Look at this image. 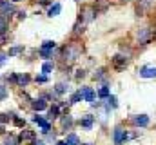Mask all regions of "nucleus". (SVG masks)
Segmentation results:
<instances>
[{
  "label": "nucleus",
  "mask_w": 156,
  "mask_h": 145,
  "mask_svg": "<svg viewBox=\"0 0 156 145\" xmlns=\"http://www.w3.org/2000/svg\"><path fill=\"white\" fill-rule=\"evenodd\" d=\"M82 51H83L82 44H78V42L67 44V45L64 47V51H62V58H64L66 62H75V60H78V58H80Z\"/></svg>",
  "instance_id": "f257e3e1"
},
{
  "label": "nucleus",
  "mask_w": 156,
  "mask_h": 145,
  "mask_svg": "<svg viewBox=\"0 0 156 145\" xmlns=\"http://www.w3.org/2000/svg\"><path fill=\"white\" fill-rule=\"evenodd\" d=\"M136 38H138V42H140L142 45H145V44L151 42V38H153V31H151L149 27H142V29L136 33Z\"/></svg>",
  "instance_id": "f03ea898"
},
{
  "label": "nucleus",
  "mask_w": 156,
  "mask_h": 145,
  "mask_svg": "<svg viewBox=\"0 0 156 145\" xmlns=\"http://www.w3.org/2000/svg\"><path fill=\"white\" fill-rule=\"evenodd\" d=\"M125 140H127V133H125V129L122 125H118L115 129V145H122Z\"/></svg>",
  "instance_id": "7ed1b4c3"
},
{
  "label": "nucleus",
  "mask_w": 156,
  "mask_h": 145,
  "mask_svg": "<svg viewBox=\"0 0 156 145\" xmlns=\"http://www.w3.org/2000/svg\"><path fill=\"white\" fill-rule=\"evenodd\" d=\"M138 74L142 78H156V67L154 65H144V67H140Z\"/></svg>",
  "instance_id": "20e7f679"
},
{
  "label": "nucleus",
  "mask_w": 156,
  "mask_h": 145,
  "mask_svg": "<svg viewBox=\"0 0 156 145\" xmlns=\"http://www.w3.org/2000/svg\"><path fill=\"white\" fill-rule=\"evenodd\" d=\"M15 11V7L9 4V2H4V0H0V16H4V18H7V16H11V13Z\"/></svg>",
  "instance_id": "39448f33"
},
{
  "label": "nucleus",
  "mask_w": 156,
  "mask_h": 145,
  "mask_svg": "<svg viewBox=\"0 0 156 145\" xmlns=\"http://www.w3.org/2000/svg\"><path fill=\"white\" fill-rule=\"evenodd\" d=\"M131 122H133V125H136V127H147V125H149V116H147V114H138V116H134Z\"/></svg>",
  "instance_id": "423d86ee"
},
{
  "label": "nucleus",
  "mask_w": 156,
  "mask_h": 145,
  "mask_svg": "<svg viewBox=\"0 0 156 145\" xmlns=\"http://www.w3.org/2000/svg\"><path fill=\"white\" fill-rule=\"evenodd\" d=\"M35 138H37V136H35V133H33V131L24 129L18 140H20V142H24V143H33V142H35Z\"/></svg>",
  "instance_id": "0eeeda50"
},
{
  "label": "nucleus",
  "mask_w": 156,
  "mask_h": 145,
  "mask_svg": "<svg viewBox=\"0 0 156 145\" xmlns=\"http://www.w3.org/2000/svg\"><path fill=\"white\" fill-rule=\"evenodd\" d=\"M80 94H82V98H83L85 102L93 104V100H94V91H93L91 87H82V89H80Z\"/></svg>",
  "instance_id": "6e6552de"
},
{
  "label": "nucleus",
  "mask_w": 156,
  "mask_h": 145,
  "mask_svg": "<svg viewBox=\"0 0 156 145\" xmlns=\"http://www.w3.org/2000/svg\"><path fill=\"white\" fill-rule=\"evenodd\" d=\"M33 122H35V123H38L40 127H42V133H49V131H51V123H49L47 120H44L42 116H35V118H33Z\"/></svg>",
  "instance_id": "1a4fd4ad"
},
{
  "label": "nucleus",
  "mask_w": 156,
  "mask_h": 145,
  "mask_svg": "<svg viewBox=\"0 0 156 145\" xmlns=\"http://www.w3.org/2000/svg\"><path fill=\"white\" fill-rule=\"evenodd\" d=\"M113 64H115V67H116V69H123V67L129 64V60H127L125 56H122V55H116V56L113 58Z\"/></svg>",
  "instance_id": "9d476101"
},
{
  "label": "nucleus",
  "mask_w": 156,
  "mask_h": 145,
  "mask_svg": "<svg viewBox=\"0 0 156 145\" xmlns=\"http://www.w3.org/2000/svg\"><path fill=\"white\" fill-rule=\"evenodd\" d=\"M93 122H94V118H93L91 114H87L85 118H82V120H80V125H82L83 129H91V127H93Z\"/></svg>",
  "instance_id": "9b49d317"
},
{
  "label": "nucleus",
  "mask_w": 156,
  "mask_h": 145,
  "mask_svg": "<svg viewBox=\"0 0 156 145\" xmlns=\"http://www.w3.org/2000/svg\"><path fill=\"white\" fill-rule=\"evenodd\" d=\"M109 7V0H98L94 4V13H100V11H105Z\"/></svg>",
  "instance_id": "f8f14e48"
},
{
  "label": "nucleus",
  "mask_w": 156,
  "mask_h": 145,
  "mask_svg": "<svg viewBox=\"0 0 156 145\" xmlns=\"http://www.w3.org/2000/svg\"><path fill=\"white\" fill-rule=\"evenodd\" d=\"M55 91H56L58 94H64V93H67V91H69V85H67L66 82H58V83L55 85Z\"/></svg>",
  "instance_id": "ddd939ff"
},
{
  "label": "nucleus",
  "mask_w": 156,
  "mask_h": 145,
  "mask_svg": "<svg viewBox=\"0 0 156 145\" xmlns=\"http://www.w3.org/2000/svg\"><path fill=\"white\" fill-rule=\"evenodd\" d=\"M55 45H56V44H55L53 40H45V42L42 44V47H40V51H49V53H51V51L55 49Z\"/></svg>",
  "instance_id": "4468645a"
},
{
  "label": "nucleus",
  "mask_w": 156,
  "mask_h": 145,
  "mask_svg": "<svg viewBox=\"0 0 156 145\" xmlns=\"http://www.w3.org/2000/svg\"><path fill=\"white\" fill-rule=\"evenodd\" d=\"M18 143H20V140L16 136H13V134H9V136L4 138V145H18Z\"/></svg>",
  "instance_id": "2eb2a0df"
},
{
  "label": "nucleus",
  "mask_w": 156,
  "mask_h": 145,
  "mask_svg": "<svg viewBox=\"0 0 156 145\" xmlns=\"http://www.w3.org/2000/svg\"><path fill=\"white\" fill-rule=\"evenodd\" d=\"M66 143L67 145H80V140H78V136L76 134H67V138H66Z\"/></svg>",
  "instance_id": "dca6fc26"
},
{
  "label": "nucleus",
  "mask_w": 156,
  "mask_h": 145,
  "mask_svg": "<svg viewBox=\"0 0 156 145\" xmlns=\"http://www.w3.org/2000/svg\"><path fill=\"white\" fill-rule=\"evenodd\" d=\"M31 105H33L35 111H44V109L47 107V104H45L44 100H33V104H31Z\"/></svg>",
  "instance_id": "f3484780"
},
{
  "label": "nucleus",
  "mask_w": 156,
  "mask_h": 145,
  "mask_svg": "<svg viewBox=\"0 0 156 145\" xmlns=\"http://www.w3.org/2000/svg\"><path fill=\"white\" fill-rule=\"evenodd\" d=\"M60 11H62V5H60V4H53V5L49 7V16H56Z\"/></svg>",
  "instance_id": "a211bd4d"
},
{
  "label": "nucleus",
  "mask_w": 156,
  "mask_h": 145,
  "mask_svg": "<svg viewBox=\"0 0 156 145\" xmlns=\"http://www.w3.org/2000/svg\"><path fill=\"white\" fill-rule=\"evenodd\" d=\"M16 83H18V85H27V83H29V76H27V74L16 76Z\"/></svg>",
  "instance_id": "6ab92c4d"
},
{
  "label": "nucleus",
  "mask_w": 156,
  "mask_h": 145,
  "mask_svg": "<svg viewBox=\"0 0 156 145\" xmlns=\"http://www.w3.org/2000/svg\"><path fill=\"white\" fill-rule=\"evenodd\" d=\"M24 51V47L22 45H16V47H11L9 49V56H16V55H20Z\"/></svg>",
  "instance_id": "aec40b11"
},
{
  "label": "nucleus",
  "mask_w": 156,
  "mask_h": 145,
  "mask_svg": "<svg viewBox=\"0 0 156 145\" xmlns=\"http://www.w3.org/2000/svg\"><path fill=\"white\" fill-rule=\"evenodd\" d=\"M107 105H109V109H116L118 107V102H116V96H107Z\"/></svg>",
  "instance_id": "412c9836"
},
{
  "label": "nucleus",
  "mask_w": 156,
  "mask_h": 145,
  "mask_svg": "<svg viewBox=\"0 0 156 145\" xmlns=\"http://www.w3.org/2000/svg\"><path fill=\"white\" fill-rule=\"evenodd\" d=\"M51 71H53V64H51V62H45V64L42 65V72H44V74H49Z\"/></svg>",
  "instance_id": "4be33fe9"
},
{
  "label": "nucleus",
  "mask_w": 156,
  "mask_h": 145,
  "mask_svg": "<svg viewBox=\"0 0 156 145\" xmlns=\"http://www.w3.org/2000/svg\"><path fill=\"white\" fill-rule=\"evenodd\" d=\"M56 116H58V107H56V105H53V107L49 109V118H51V120H55Z\"/></svg>",
  "instance_id": "5701e85b"
},
{
  "label": "nucleus",
  "mask_w": 156,
  "mask_h": 145,
  "mask_svg": "<svg viewBox=\"0 0 156 145\" xmlns=\"http://www.w3.org/2000/svg\"><path fill=\"white\" fill-rule=\"evenodd\" d=\"M98 96H100V98H107V96H109V87H102V89L98 91Z\"/></svg>",
  "instance_id": "b1692460"
},
{
  "label": "nucleus",
  "mask_w": 156,
  "mask_h": 145,
  "mask_svg": "<svg viewBox=\"0 0 156 145\" xmlns=\"http://www.w3.org/2000/svg\"><path fill=\"white\" fill-rule=\"evenodd\" d=\"M71 123H73L71 116H64V118H62V125H64V127H71Z\"/></svg>",
  "instance_id": "393cba45"
},
{
  "label": "nucleus",
  "mask_w": 156,
  "mask_h": 145,
  "mask_svg": "<svg viewBox=\"0 0 156 145\" xmlns=\"http://www.w3.org/2000/svg\"><path fill=\"white\" fill-rule=\"evenodd\" d=\"M80 100H82V94H80V91H78V93H75V94L71 96V104H78Z\"/></svg>",
  "instance_id": "a878e982"
},
{
  "label": "nucleus",
  "mask_w": 156,
  "mask_h": 145,
  "mask_svg": "<svg viewBox=\"0 0 156 145\" xmlns=\"http://www.w3.org/2000/svg\"><path fill=\"white\" fill-rule=\"evenodd\" d=\"M9 118H13V114H2L0 112V125L5 123V122H9Z\"/></svg>",
  "instance_id": "bb28decb"
},
{
  "label": "nucleus",
  "mask_w": 156,
  "mask_h": 145,
  "mask_svg": "<svg viewBox=\"0 0 156 145\" xmlns=\"http://www.w3.org/2000/svg\"><path fill=\"white\" fill-rule=\"evenodd\" d=\"M104 69H98V71H96V74H94V78H96V80H104V78H105V74H104Z\"/></svg>",
  "instance_id": "cd10ccee"
},
{
  "label": "nucleus",
  "mask_w": 156,
  "mask_h": 145,
  "mask_svg": "<svg viewBox=\"0 0 156 145\" xmlns=\"http://www.w3.org/2000/svg\"><path fill=\"white\" fill-rule=\"evenodd\" d=\"M7 96V91H5V87L4 85H0V100H4Z\"/></svg>",
  "instance_id": "c85d7f7f"
},
{
  "label": "nucleus",
  "mask_w": 156,
  "mask_h": 145,
  "mask_svg": "<svg viewBox=\"0 0 156 145\" xmlns=\"http://www.w3.org/2000/svg\"><path fill=\"white\" fill-rule=\"evenodd\" d=\"M37 82H38V83H45V82H47V76H45V74H40V76H37Z\"/></svg>",
  "instance_id": "c756f323"
},
{
  "label": "nucleus",
  "mask_w": 156,
  "mask_h": 145,
  "mask_svg": "<svg viewBox=\"0 0 156 145\" xmlns=\"http://www.w3.org/2000/svg\"><path fill=\"white\" fill-rule=\"evenodd\" d=\"M83 76H85V71H83V69H78V71H76V80L83 78Z\"/></svg>",
  "instance_id": "7c9ffc66"
},
{
  "label": "nucleus",
  "mask_w": 156,
  "mask_h": 145,
  "mask_svg": "<svg viewBox=\"0 0 156 145\" xmlns=\"http://www.w3.org/2000/svg\"><path fill=\"white\" fill-rule=\"evenodd\" d=\"M15 125H18V127H24V120H22V118H15Z\"/></svg>",
  "instance_id": "2f4dec72"
},
{
  "label": "nucleus",
  "mask_w": 156,
  "mask_h": 145,
  "mask_svg": "<svg viewBox=\"0 0 156 145\" xmlns=\"http://www.w3.org/2000/svg\"><path fill=\"white\" fill-rule=\"evenodd\" d=\"M40 55H42L44 58H49V56H51V53H49V51H40Z\"/></svg>",
  "instance_id": "473e14b6"
},
{
  "label": "nucleus",
  "mask_w": 156,
  "mask_h": 145,
  "mask_svg": "<svg viewBox=\"0 0 156 145\" xmlns=\"http://www.w3.org/2000/svg\"><path fill=\"white\" fill-rule=\"evenodd\" d=\"M5 40H7V36L4 35V33H0V45H2V44H4Z\"/></svg>",
  "instance_id": "72a5a7b5"
},
{
  "label": "nucleus",
  "mask_w": 156,
  "mask_h": 145,
  "mask_svg": "<svg viewBox=\"0 0 156 145\" xmlns=\"http://www.w3.org/2000/svg\"><path fill=\"white\" fill-rule=\"evenodd\" d=\"M5 58H7L5 55H0V65H4V64H5Z\"/></svg>",
  "instance_id": "f704fd0d"
},
{
  "label": "nucleus",
  "mask_w": 156,
  "mask_h": 145,
  "mask_svg": "<svg viewBox=\"0 0 156 145\" xmlns=\"http://www.w3.org/2000/svg\"><path fill=\"white\" fill-rule=\"evenodd\" d=\"M31 145H45V143H44V142H42V140H38V142H37V140H35V142H33V143H31Z\"/></svg>",
  "instance_id": "c9c22d12"
},
{
  "label": "nucleus",
  "mask_w": 156,
  "mask_h": 145,
  "mask_svg": "<svg viewBox=\"0 0 156 145\" xmlns=\"http://www.w3.org/2000/svg\"><path fill=\"white\" fill-rule=\"evenodd\" d=\"M40 4H44V5H45V4H49V0H40Z\"/></svg>",
  "instance_id": "e433bc0d"
},
{
  "label": "nucleus",
  "mask_w": 156,
  "mask_h": 145,
  "mask_svg": "<svg viewBox=\"0 0 156 145\" xmlns=\"http://www.w3.org/2000/svg\"><path fill=\"white\" fill-rule=\"evenodd\" d=\"M0 134H4V127L2 125H0Z\"/></svg>",
  "instance_id": "4c0bfd02"
},
{
  "label": "nucleus",
  "mask_w": 156,
  "mask_h": 145,
  "mask_svg": "<svg viewBox=\"0 0 156 145\" xmlns=\"http://www.w3.org/2000/svg\"><path fill=\"white\" fill-rule=\"evenodd\" d=\"M56 145H67V143H66V142H58Z\"/></svg>",
  "instance_id": "58836bf2"
},
{
  "label": "nucleus",
  "mask_w": 156,
  "mask_h": 145,
  "mask_svg": "<svg viewBox=\"0 0 156 145\" xmlns=\"http://www.w3.org/2000/svg\"><path fill=\"white\" fill-rule=\"evenodd\" d=\"M83 145H93V143H83Z\"/></svg>",
  "instance_id": "ea45409f"
},
{
  "label": "nucleus",
  "mask_w": 156,
  "mask_h": 145,
  "mask_svg": "<svg viewBox=\"0 0 156 145\" xmlns=\"http://www.w3.org/2000/svg\"><path fill=\"white\" fill-rule=\"evenodd\" d=\"M13 2H20V0H13Z\"/></svg>",
  "instance_id": "a19ab883"
},
{
  "label": "nucleus",
  "mask_w": 156,
  "mask_h": 145,
  "mask_svg": "<svg viewBox=\"0 0 156 145\" xmlns=\"http://www.w3.org/2000/svg\"><path fill=\"white\" fill-rule=\"evenodd\" d=\"M123 2H127V0H123Z\"/></svg>",
  "instance_id": "79ce46f5"
},
{
  "label": "nucleus",
  "mask_w": 156,
  "mask_h": 145,
  "mask_svg": "<svg viewBox=\"0 0 156 145\" xmlns=\"http://www.w3.org/2000/svg\"><path fill=\"white\" fill-rule=\"evenodd\" d=\"M76 2H78V0H76Z\"/></svg>",
  "instance_id": "37998d69"
}]
</instances>
